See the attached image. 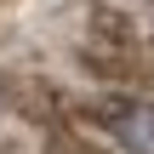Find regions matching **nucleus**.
<instances>
[{"instance_id":"nucleus-1","label":"nucleus","mask_w":154,"mask_h":154,"mask_svg":"<svg viewBox=\"0 0 154 154\" xmlns=\"http://www.w3.org/2000/svg\"><path fill=\"white\" fill-rule=\"evenodd\" d=\"M114 137L126 143L131 154H154V103H137L114 120Z\"/></svg>"}]
</instances>
